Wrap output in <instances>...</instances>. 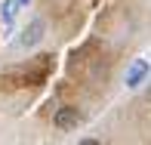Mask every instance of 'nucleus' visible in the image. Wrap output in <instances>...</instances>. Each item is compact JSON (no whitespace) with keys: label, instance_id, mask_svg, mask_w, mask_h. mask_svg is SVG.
Instances as JSON below:
<instances>
[{"label":"nucleus","instance_id":"2","mask_svg":"<svg viewBox=\"0 0 151 145\" xmlns=\"http://www.w3.org/2000/svg\"><path fill=\"white\" fill-rule=\"evenodd\" d=\"M148 71H151L148 62H145V59H136L133 65H129V71H127V87H129V89H136L142 80L148 77Z\"/></svg>","mask_w":151,"mask_h":145},{"label":"nucleus","instance_id":"5","mask_svg":"<svg viewBox=\"0 0 151 145\" xmlns=\"http://www.w3.org/2000/svg\"><path fill=\"white\" fill-rule=\"evenodd\" d=\"M77 145H102V142H99V139H80Z\"/></svg>","mask_w":151,"mask_h":145},{"label":"nucleus","instance_id":"4","mask_svg":"<svg viewBox=\"0 0 151 145\" xmlns=\"http://www.w3.org/2000/svg\"><path fill=\"white\" fill-rule=\"evenodd\" d=\"M16 9H19V0H3V25L9 28L12 19H16Z\"/></svg>","mask_w":151,"mask_h":145},{"label":"nucleus","instance_id":"6","mask_svg":"<svg viewBox=\"0 0 151 145\" xmlns=\"http://www.w3.org/2000/svg\"><path fill=\"white\" fill-rule=\"evenodd\" d=\"M22 3H28V0H19V6H22Z\"/></svg>","mask_w":151,"mask_h":145},{"label":"nucleus","instance_id":"3","mask_svg":"<svg viewBox=\"0 0 151 145\" xmlns=\"http://www.w3.org/2000/svg\"><path fill=\"white\" fill-rule=\"evenodd\" d=\"M52 123H56L59 130H71V127H77V123H80V111H77V108H71V105H65V108H59V111H56Z\"/></svg>","mask_w":151,"mask_h":145},{"label":"nucleus","instance_id":"1","mask_svg":"<svg viewBox=\"0 0 151 145\" xmlns=\"http://www.w3.org/2000/svg\"><path fill=\"white\" fill-rule=\"evenodd\" d=\"M43 31H46L43 19H31V22L25 25L22 37H19V46H22V50H31V46H37L40 40H43Z\"/></svg>","mask_w":151,"mask_h":145},{"label":"nucleus","instance_id":"7","mask_svg":"<svg viewBox=\"0 0 151 145\" xmlns=\"http://www.w3.org/2000/svg\"><path fill=\"white\" fill-rule=\"evenodd\" d=\"M148 99H151V89H148Z\"/></svg>","mask_w":151,"mask_h":145}]
</instances>
